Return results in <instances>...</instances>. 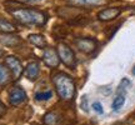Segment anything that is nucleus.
<instances>
[{
	"label": "nucleus",
	"mask_w": 135,
	"mask_h": 125,
	"mask_svg": "<svg viewBox=\"0 0 135 125\" xmlns=\"http://www.w3.org/2000/svg\"><path fill=\"white\" fill-rule=\"evenodd\" d=\"M39 73H40V68H39V64L36 61L29 62V64L26 65L25 76L28 78L29 80H35V79H38Z\"/></svg>",
	"instance_id": "obj_9"
},
{
	"label": "nucleus",
	"mask_w": 135,
	"mask_h": 125,
	"mask_svg": "<svg viewBox=\"0 0 135 125\" xmlns=\"http://www.w3.org/2000/svg\"><path fill=\"white\" fill-rule=\"evenodd\" d=\"M9 13L13 15L18 23L26 26H43L46 23V15L43 11L36 9H29V8H14L8 9Z\"/></svg>",
	"instance_id": "obj_1"
},
{
	"label": "nucleus",
	"mask_w": 135,
	"mask_h": 125,
	"mask_svg": "<svg viewBox=\"0 0 135 125\" xmlns=\"http://www.w3.org/2000/svg\"><path fill=\"white\" fill-rule=\"evenodd\" d=\"M26 93H25V90L23 89V88L20 86H16L14 88L11 92H10L9 94V101L11 105H20V104H23L24 101H26Z\"/></svg>",
	"instance_id": "obj_7"
},
{
	"label": "nucleus",
	"mask_w": 135,
	"mask_h": 125,
	"mask_svg": "<svg viewBox=\"0 0 135 125\" xmlns=\"http://www.w3.org/2000/svg\"><path fill=\"white\" fill-rule=\"evenodd\" d=\"M75 45L76 48L81 51V53H85V54H90L93 53L98 46V43L97 40H94L91 38H78L75 39Z\"/></svg>",
	"instance_id": "obj_4"
},
{
	"label": "nucleus",
	"mask_w": 135,
	"mask_h": 125,
	"mask_svg": "<svg viewBox=\"0 0 135 125\" xmlns=\"http://www.w3.org/2000/svg\"><path fill=\"white\" fill-rule=\"evenodd\" d=\"M5 64H6V66L9 68V70L11 71V75L14 79H19L21 76V74H23V65H21V62L18 58H15L13 55H10V56H6L5 58Z\"/></svg>",
	"instance_id": "obj_5"
},
{
	"label": "nucleus",
	"mask_w": 135,
	"mask_h": 125,
	"mask_svg": "<svg viewBox=\"0 0 135 125\" xmlns=\"http://www.w3.org/2000/svg\"><path fill=\"white\" fill-rule=\"evenodd\" d=\"M29 41L33 45H35L36 48H40V49L46 48V40L40 34H31V35H29Z\"/></svg>",
	"instance_id": "obj_13"
},
{
	"label": "nucleus",
	"mask_w": 135,
	"mask_h": 125,
	"mask_svg": "<svg viewBox=\"0 0 135 125\" xmlns=\"http://www.w3.org/2000/svg\"><path fill=\"white\" fill-rule=\"evenodd\" d=\"M5 111H6V108H5V105L3 104V103H1V101H0V118L4 115Z\"/></svg>",
	"instance_id": "obj_20"
},
{
	"label": "nucleus",
	"mask_w": 135,
	"mask_h": 125,
	"mask_svg": "<svg viewBox=\"0 0 135 125\" xmlns=\"http://www.w3.org/2000/svg\"><path fill=\"white\" fill-rule=\"evenodd\" d=\"M69 4L76 6H99L103 5L106 0H66Z\"/></svg>",
	"instance_id": "obj_10"
},
{
	"label": "nucleus",
	"mask_w": 135,
	"mask_h": 125,
	"mask_svg": "<svg viewBox=\"0 0 135 125\" xmlns=\"http://www.w3.org/2000/svg\"><path fill=\"white\" fill-rule=\"evenodd\" d=\"M121 10L118 9V8H108V9L101 10L100 13L98 14V18L101 21H110V20L115 19L120 15Z\"/></svg>",
	"instance_id": "obj_8"
},
{
	"label": "nucleus",
	"mask_w": 135,
	"mask_h": 125,
	"mask_svg": "<svg viewBox=\"0 0 135 125\" xmlns=\"http://www.w3.org/2000/svg\"><path fill=\"white\" fill-rule=\"evenodd\" d=\"M124 104H125V94L119 93V94L116 95V98L114 99V101H113L111 108H113L114 111H118V110H120V108H123Z\"/></svg>",
	"instance_id": "obj_16"
},
{
	"label": "nucleus",
	"mask_w": 135,
	"mask_h": 125,
	"mask_svg": "<svg viewBox=\"0 0 135 125\" xmlns=\"http://www.w3.org/2000/svg\"><path fill=\"white\" fill-rule=\"evenodd\" d=\"M93 108H94V110L97 111L98 114H103L104 113V109H103V105H101L99 101H97V103H94L93 104Z\"/></svg>",
	"instance_id": "obj_18"
},
{
	"label": "nucleus",
	"mask_w": 135,
	"mask_h": 125,
	"mask_svg": "<svg viewBox=\"0 0 135 125\" xmlns=\"http://www.w3.org/2000/svg\"><path fill=\"white\" fill-rule=\"evenodd\" d=\"M60 120H61V118L59 116V114L54 113V111H50L44 116V123L46 125H59Z\"/></svg>",
	"instance_id": "obj_15"
},
{
	"label": "nucleus",
	"mask_w": 135,
	"mask_h": 125,
	"mask_svg": "<svg viewBox=\"0 0 135 125\" xmlns=\"http://www.w3.org/2000/svg\"><path fill=\"white\" fill-rule=\"evenodd\" d=\"M81 108L84 110H88V99L86 96H83L81 98Z\"/></svg>",
	"instance_id": "obj_19"
},
{
	"label": "nucleus",
	"mask_w": 135,
	"mask_h": 125,
	"mask_svg": "<svg viewBox=\"0 0 135 125\" xmlns=\"http://www.w3.org/2000/svg\"><path fill=\"white\" fill-rule=\"evenodd\" d=\"M53 96V93L50 92V90H46V92H39L35 94V99L39 101L41 100H49L50 98Z\"/></svg>",
	"instance_id": "obj_17"
},
{
	"label": "nucleus",
	"mask_w": 135,
	"mask_h": 125,
	"mask_svg": "<svg viewBox=\"0 0 135 125\" xmlns=\"http://www.w3.org/2000/svg\"><path fill=\"white\" fill-rule=\"evenodd\" d=\"M53 83L58 95L63 100H71L75 95V84L71 78L65 73H56L53 75Z\"/></svg>",
	"instance_id": "obj_2"
},
{
	"label": "nucleus",
	"mask_w": 135,
	"mask_h": 125,
	"mask_svg": "<svg viewBox=\"0 0 135 125\" xmlns=\"http://www.w3.org/2000/svg\"><path fill=\"white\" fill-rule=\"evenodd\" d=\"M43 60L49 68H56L59 65V62H60L58 53L53 48H45L43 54Z\"/></svg>",
	"instance_id": "obj_6"
},
{
	"label": "nucleus",
	"mask_w": 135,
	"mask_h": 125,
	"mask_svg": "<svg viewBox=\"0 0 135 125\" xmlns=\"http://www.w3.org/2000/svg\"><path fill=\"white\" fill-rule=\"evenodd\" d=\"M0 31L4 34H13L16 31V26L6 19L0 18Z\"/></svg>",
	"instance_id": "obj_14"
},
{
	"label": "nucleus",
	"mask_w": 135,
	"mask_h": 125,
	"mask_svg": "<svg viewBox=\"0 0 135 125\" xmlns=\"http://www.w3.org/2000/svg\"><path fill=\"white\" fill-rule=\"evenodd\" d=\"M20 39L16 35H10V34H5V35H0V43L6 46H15L16 44H19Z\"/></svg>",
	"instance_id": "obj_12"
},
{
	"label": "nucleus",
	"mask_w": 135,
	"mask_h": 125,
	"mask_svg": "<svg viewBox=\"0 0 135 125\" xmlns=\"http://www.w3.org/2000/svg\"><path fill=\"white\" fill-rule=\"evenodd\" d=\"M133 74L135 75V66H134V69H133Z\"/></svg>",
	"instance_id": "obj_23"
},
{
	"label": "nucleus",
	"mask_w": 135,
	"mask_h": 125,
	"mask_svg": "<svg viewBox=\"0 0 135 125\" xmlns=\"http://www.w3.org/2000/svg\"><path fill=\"white\" fill-rule=\"evenodd\" d=\"M3 55H4V51H3V50H0V56H3Z\"/></svg>",
	"instance_id": "obj_22"
},
{
	"label": "nucleus",
	"mask_w": 135,
	"mask_h": 125,
	"mask_svg": "<svg viewBox=\"0 0 135 125\" xmlns=\"http://www.w3.org/2000/svg\"><path fill=\"white\" fill-rule=\"evenodd\" d=\"M58 55H59V59H60L68 68H70V69H74V68H75V65H76L75 55H74L73 50L68 46L66 44L60 43L58 45Z\"/></svg>",
	"instance_id": "obj_3"
},
{
	"label": "nucleus",
	"mask_w": 135,
	"mask_h": 125,
	"mask_svg": "<svg viewBox=\"0 0 135 125\" xmlns=\"http://www.w3.org/2000/svg\"><path fill=\"white\" fill-rule=\"evenodd\" d=\"M25 3H28V4H38V3H41L43 0H23Z\"/></svg>",
	"instance_id": "obj_21"
},
{
	"label": "nucleus",
	"mask_w": 135,
	"mask_h": 125,
	"mask_svg": "<svg viewBox=\"0 0 135 125\" xmlns=\"http://www.w3.org/2000/svg\"><path fill=\"white\" fill-rule=\"evenodd\" d=\"M11 71L9 70V68H5L4 65L0 64V86L3 85H6L11 81Z\"/></svg>",
	"instance_id": "obj_11"
}]
</instances>
